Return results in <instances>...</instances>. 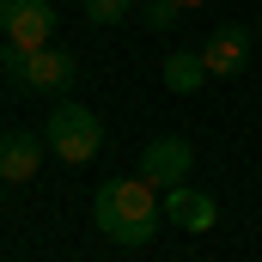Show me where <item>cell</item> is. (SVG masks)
I'll list each match as a JSON object with an SVG mask.
<instances>
[{
  "mask_svg": "<svg viewBox=\"0 0 262 262\" xmlns=\"http://www.w3.org/2000/svg\"><path fill=\"white\" fill-rule=\"evenodd\" d=\"M92 220H98V232H104L110 244H122V250H146V244L159 238L165 201H159V189L134 171V177H110V183H98V195H92Z\"/></svg>",
  "mask_w": 262,
  "mask_h": 262,
  "instance_id": "obj_1",
  "label": "cell"
},
{
  "mask_svg": "<svg viewBox=\"0 0 262 262\" xmlns=\"http://www.w3.org/2000/svg\"><path fill=\"white\" fill-rule=\"evenodd\" d=\"M43 140H49V152L67 159V165H92V159L104 152V122H98V110L61 98V104L49 110V122H43Z\"/></svg>",
  "mask_w": 262,
  "mask_h": 262,
  "instance_id": "obj_2",
  "label": "cell"
},
{
  "mask_svg": "<svg viewBox=\"0 0 262 262\" xmlns=\"http://www.w3.org/2000/svg\"><path fill=\"white\" fill-rule=\"evenodd\" d=\"M55 25H61V12H55L49 0H0V37L18 43V49H31V55L49 49Z\"/></svg>",
  "mask_w": 262,
  "mask_h": 262,
  "instance_id": "obj_3",
  "label": "cell"
},
{
  "mask_svg": "<svg viewBox=\"0 0 262 262\" xmlns=\"http://www.w3.org/2000/svg\"><path fill=\"white\" fill-rule=\"evenodd\" d=\"M189 171H195V146H189L183 134H159V140H146V152H140V177H146L152 189H177Z\"/></svg>",
  "mask_w": 262,
  "mask_h": 262,
  "instance_id": "obj_4",
  "label": "cell"
},
{
  "mask_svg": "<svg viewBox=\"0 0 262 262\" xmlns=\"http://www.w3.org/2000/svg\"><path fill=\"white\" fill-rule=\"evenodd\" d=\"M43 152H49V140L31 134V128L0 134V183H31L43 171Z\"/></svg>",
  "mask_w": 262,
  "mask_h": 262,
  "instance_id": "obj_5",
  "label": "cell"
},
{
  "mask_svg": "<svg viewBox=\"0 0 262 262\" xmlns=\"http://www.w3.org/2000/svg\"><path fill=\"white\" fill-rule=\"evenodd\" d=\"M201 61H207V73H213V79L244 73V61H250V25H213V37H207Z\"/></svg>",
  "mask_w": 262,
  "mask_h": 262,
  "instance_id": "obj_6",
  "label": "cell"
},
{
  "mask_svg": "<svg viewBox=\"0 0 262 262\" xmlns=\"http://www.w3.org/2000/svg\"><path fill=\"white\" fill-rule=\"evenodd\" d=\"M165 220L171 226H183V232H213V220H220V201L189 189V183H177V189H165Z\"/></svg>",
  "mask_w": 262,
  "mask_h": 262,
  "instance_id": "obj_7",
  "label": "cell"
},
{
  "mask_svg": "<svg viewBox=\"0 0 262 262\" xmlns=\"http://www.w3.org/2000/svg\"><path fill=\"white\" fill-rule=\"evenodd\" d=\"M73 73H79V61H73V55H61V49H37V55H31V92L61 98L67 85H73Z\"/></svg>",
  "mask_w": 262,
  "mask_h": 262,
  "instance_id": "obj_8",
  "label": "cell"
},
{
  "mask_svg": "<svg viewBox=\"0 0 262 262\" xmlns=\"http://www.w3.org/2000/svg\"><path fill=\"white\" fill-rule=\"evenodd\" d=\"M201 79H207V61H201V49H171V55H165V92L189 98V92H201Z\"/></svg>",
  "mask_w": 262,
  "mask_h": 262,
  "instance_id": "obj_9",
  "label": "cell"
},
{
  "mask_svg": "<svg viewBox=\"0 0 262 262\" xmlns=\"http://www.w3.org/2000/svg\"><path fill=\"white\" fill-rule=\"evenodd\" d=\"M0 79H6L12 92H31V49H18V43H0Z\"/></svg>",
  "mask_w": 262,
  "mask_h": 262,
  "instance_id": "obj_10",
  "label": "cell"
},
{
  "mask_svg": "<svg viewBox=\"0 0 262 262\" xmlns=\"http://www.w3.org/2000/svg\"><path fill=\"white\" fill-rule=\"evenodd\" d=\"M177 18H183L177 0H146V6H140V25H146V31H171Z\"/></svg>",
  "mask_w": 262,
  "mask_h": 262,
  "instance_id": "obj_11",
  "label": "cell"
},
{
  "mask_svg": "<svg viewBox=\"0 0 262 262\" xmlns=\"http://www.w3.org/2000/svg\"><path fill=\"white\" fill-rule=\"evenodd\" d=\"M79 6H85L92 25H122V18L134 12V0H79Z\"/></svg>",
  "mask_w": 262,
  "mask_h": 262,
  "instance_id": "obj_12",
  "label": "cell"
},
{
  "mask_svg": "<svg viewBox=\"0 0 262 262\" xmlns=\"http://www.w3.org/2000/svg\"><path fill=\"white\" fill-rule=\"evenodd\" d=\"M177 6H183V12H195V6H207V0H177Z\"/></svg>",
  "mask_w": 262,
  "mask_h": 262,
  "instance_id": "obj_13",
  "label": "cell"
}]
</instances>
